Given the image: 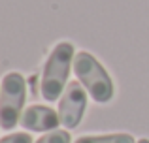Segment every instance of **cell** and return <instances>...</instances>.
I'll list each match as a JSON object with an SVG mask.
<instances>
[{"label":"cell","mask_w":149,"mask_h":143,"mask_svg":"<svg viewBox=\"0 0 149 143\" xmlns=\"http://www.w3.org/2000/svg\"><path fill=\"white\" fill-rule=\"evenodd\" d=\"M74 59H76V49L70 41H58L51 49L40 79L44 100H47V102L61 100L62 92L68 87L66 83H68L70 70L74 68Z\"/></svg>","instance_id":"6da1fadb"},{"label":"cell","mask_w":149,"mask_h":143,"mask_svg":"<svg viewBox=\"0 0 149 143\" xmlns=\"http://www.w3.org/2000/svg\"><path fill=\"white\" fill-rule=\"evenodd\" d=\"M74 72H76L77 81L83 85V88L96 104L111 102L113 92H115L113 81L108 70L102 66L100 60L93 53L77 51L76 59H74Z\"/></svg>","instance_id":"7a4b0ae2"},{"label":"cell","mask_w":149,"mask_h":143,"mask_svg":"<svg viewBox=\"0 0 149 143\" xmlns=\"http://www.w3.org/2000/svg\"><path fill=\"white\" fill-rule=\"evenodd\" d=\"M26 98V79L19 72H10L0 83V126L11 130L21 122Z\"/></svg>","instance_id":"3957f363"},{"label":"cell","mask_w":149,"mask_h":143,"mask_svg":"<svg viewBox=\"0 0 149 143\" xmlns=\"http://www.w3.org/2000/svg\"><path fill=\"white\" fill-rule=\"evenodd\" d=\"M87 98L89 92L83 88L79 81H70L66 90L62 92L61 100H58V117H61V124L64 128L72 130L81 124V119L87 109Z\"/></svg>","instance_id":"277c9868"},{"label":"cell","mask_w":149,"mask_h":143,"mask_svg":"<svg viewBox=\"0 0 149 143\" xmlns=\"http://www.w3.org/2000/svg\"><path fill=\"white\" fill-rule=\"evenodd\" d=\"M19 124L29 132H55L58 130L61 117H58V111H55L53 107L34 104L23 111Z\"/></svg>","instance_id":"5b68a950"},{"label":"cell","mask_w":149,"mask_h":143,"mask_svg":"<svg viewBox=\"0 0 149 143\" xmlns=\"http://www.w3.org/2000/svg\"><path fill=\"white\" fill-rule=\"evenodd\" d=\"M74 143H138L132 134L117 132V134H98V136H81Z\"/></svg>","instance_id":"8992f818"},{"label":"cell","mask_w":149,"mask_h":143,"mask_svg":"<svg viewBox=\"0 0 149 143\" xmlns=\"http://www.w3.org/2000/svg\"><path fill=\"white\" fill-rule=\"evenodd\" d=\"M34 143H72V137L66 130H55V132H47Z\"/></svg>","instance_id":"52a82bcc"},{"label":"cell","mask_w":149,"mask_h":143,"mask_svg":"<svg viewBox=\"0 0 149 143\" xmlns=\"http://www.w3.org/2000/svg\"><path fill=\"white\" fill-rule=\"evenodd\" d=\"M0 143H32V136L26 132H17V134H10L4 136Z\"/></svg>","instance_id":"ba28073f"},{"label":"cell","mask_w":149,"mask_h":143,"mask_svg":"<svg viewBox=\"0 0 149 143\" xmlns=\"http://www.w3.org/2000/svg\"><path fill=\"white\" fill-rule=\"evenodd\" d=\"M138 143H149L147 137H142V140H138Z\"/></svg>","instance_id":"9c48e42d"}]
</instances>
